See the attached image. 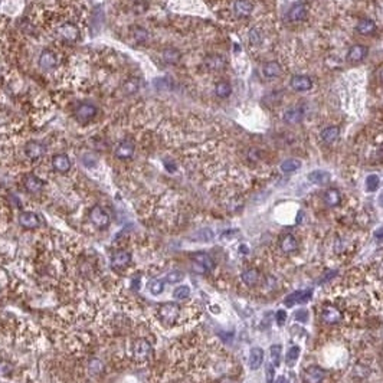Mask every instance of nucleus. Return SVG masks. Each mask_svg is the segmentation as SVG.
Instances as JSON below:
<instances>
[{
	"label": "nucleus",
	"instance_id": "23",
	"mask_svg": "<svg viewBox=\"0 0 383 383\" xmlns=\"http://www.w3.org/2000/svg\"><path fill=\"white\" fill-rule=\"evenodd\" d=\"M290 21L291 22H301L305 19L307 16V6L302 4V3H298V4H294L290 10Z\"/></svg>",
	"mask_w": 383,
	"mask_h": 383
},
{
	"label": "nucleus",
	"instance_id": "8",
	"mask_svg": "<svg viewBox=\"0 0 383 383\" xmlns=\"http://www.w3.org/2000/svg\"><path fill=\"white\" fill-rule=\"evenodd\" d=\"M98 114V109L94 104H88V103H84L80 104L78 108L75 109V117H77V121L80 124H88L89 121H92Z\"/></svg>",
	"mask_w": 383,
	"mask_h": 383
},
{
	"label": "nucleus",
	"instance_id": "45",
	"mask_svg": "<svg viewBox=\"0 0 383 383\" xmlns=\"http://www.w3.org/2000/svg\"><path fill=\"white\" fill-rule=\"evenodd\" d=\"M267 382L268 383L274 382V364L267 366Z\"/></svg>",
	"mask_w": 383,
	"mask_h": 383
},
{
	"label": "nucleus",
	"instance_id": "38",
	"mask_svg": "<svg viewBox=\"0 0 383 383\" xmlns=\"http://www.w3.org/2000/svg\"><path fill=\"white\" fill-rule=\"evenodd\" d=\"M379 185H381V179H379L378 174H369L366 177V189H367V192L378 191Z\"/></svg>",
	"mask_w": 383,
	"mask_h": 383
},
{
	"label": "nucleus",
	"instance_id": "50",
	"mask_svg": "<svg viewBox=\"0 0 383 383\" xmlns=\"http://www.w3.org/2000/svg\"><path fill=\"white\" fill-rule=\"evenodd\" d=\"M379 77H381V80H382V81H383V69H382V71H381V72H379Z\"/></svg>",
	"mask_w": 383,
	"mask_h": 383
},
{
	"label": "nucleus",
	"instance_id": "33",
	"mask_svg": "<svg viewBox=\"0 0 383 383\" xmlns=\"http://www.w3.org/2000/svg\"><path fill=\"white\" fill-rule=\"evenodd\" d=\"M215 92H216V95H218L219 98H226V97L231 95V92H232V86H231L228 82L220 81L218 82L216 86H215Z\"/></svg>",
	"mask_w": 383,
	"mask_h": 383
},
{
	"label": "nucleus",
	"instance_id": "51",
	"mask_svg": "<svg viewBox=\"0 0 383 383\" xmlns=\"http://www.w3.org/2000/svg\"><path fill=\"white\" fill-rule=\"evenodd\" d=\"M381 205H382V206H383V194H382V196H381Z\"/></svg>",
	"mask_w": 383,
	"mask_h": 383
},
{
	"label": "nucleus",
	"instance_id": "34",
	"mask_svg": "<svg viewBox=\"0 0 383 383\" xmlns=\"http://www.w3.org/2000/svg\"><path fill=\"white\" fill-rule=\"evenodd\" d=\"M301 167V162L300 160H296V159H288L285 162L281 163V170L284 173H293L296 170H298Z\"/></svg>",
	"mask_w": 383,
	"mask_h": 383
},
{
	"label": "nucleus",
	"instance_id": "11",
	"mask_svg": "<svg viewBox=\"0 0 383 383\" xmlns=\"http://www.w3.org/2000/svg\"><path fill=\"white\" fill-rule=\"evenodd\" d=\"M313 297V293L310 290H304V291H294L291 294H288L285 298H284V304L287 307H294L296 304H305L311 300Z\"/></svg>",
	"mask_w": 383,
	"mask_h": 383
},
{
	"label": "nucleus",
	"instance_id": "46",
	"mask_svg": "<svg viewBox=\"0 0 383 383\" xmlns=\"http://www.w3.org/2000/svg\"><path fill=\"white\" fill-rule=\"evenodd\" d=\"M334 275H337V271H330L327 275H324V277L321 278V281H320V282H326V281H328L330 278H333Z\"/></svg>",
	"mask_w": 383,
	"mask_h": 383
},
{
	"label": "nucleus",
	"instance_id": "1",
	"mask_svg": "<svg viewBox=\"0 0 383 383\" xmlns=\"http://www.w3.org/2000/svg\"><path fill=\"white\" fill-rule=\"evenodd\" d=\"M51 32L54 33V38L65 45H74L81 38V29L80 25L66 16H58L56 21H51Z\"/></svg>",
	"mask_w": 383,
	"mask_h": 383
},
{
	"label": "nucleus",
	"instance_id": "17",
	"mask_svg": "<svg viewBox=\"0 0 383 383\" xmlns=\"http://www.w3.org/2000/svg\"><path fill=\"white\" fill-rule=\"evenodd\" d=\"M291 86L296 91H308L313 86V82L305 75H296L291 78Z\"/></svg>",
	"mask_w": 383,
	"mask_h": 383
},
{
	"label": "nucleus",
	"instance_id": "20",
	"mask_svg": "<svg viewBox=\"0 0 383 383\" xmlns=\"http://www.w3.org/2000/svg\"><path fill=\"white\" fill-rule=\"evenodd\" d=\"M308 180L314 185H326L330 182V173L324 171V170H314L311 173H308Z\"/></svg>",
	"mask_w": 383,
	"mask_h": 383
},
{
	"label": "nucleus",
	"instance_id": "25",
	"mask_svg": "<svg viewBox=\"0 0 383 383\" xmlns=\"http://www.w3.org/2000/svg\"><path fill=\"white\" fill-rule=\"evenodd\" d=\"M304 117V112H302V108H291L288 111H285L284 114V121L287 124H297L300 123Z\"/></svg>",
	"mask_w": 383,
	"mask_h": 383
},
{
	"label": "nucleus",
	"instance_id": "44",
	"mask_svg": "<svg viewBox=\"0 0 383 383\" xmlns=\"http://www.w3.org/2000/svg\"><path fill=\"white\" fill-rule=\"evenodd\" d=\"M275 320H277V324H278L279 327L284 326L285 321H287V313H285V310H278L277 314H275Z\"/></svg>",
	"mask_w": 383,
	"mask_h": 383
},
{
	"label": "nucleus",
	"instance_id": "21",
	"mask_svg": "<svg viewBox=\"0 0 383 383\" xmlns=\"http://www.w3.org/2000/svg\"><path fill=\"white\" fill-rule=\"evenodd\" d=\"M226 61L220 55H211L205 59V66L211 71H219L225 66Z\"/></svg>",
	"mask_w": 383,
	"mask_h": 383
},
{
	"label": "nucleus",
	"instance_id": "4",
	"mask_svg": "<svg viewBox=\"0 0 383 383\" xmlns=\"http://www.w3.org/2000/svg\"><path fill=\"white\" fill-rule=\"evenodd\" d=\"M136 153V144L133 140L130 138H124L121 140L117 146H115V150H114V156L118 159V160H130Z\"/></svg>",
	"mask_w": 383,
	"mask_h": 383
},
{
	"label": "nucleus",
	"instance_id": "43",
	"mask_svg": "<svg viewBox=\"0 0 383 383\" xmlns=\"http://www.w3.org/2000/svg\"><path fill=\"white\" fill-rule=\"evenodd\" d=\"M294 317H296V320L297 321H300V323H307L308 321V311L307 310H297L296 313H294Z\"/></svg>",
	"mask_w": 383,
	"mask_h": 383
},
{
	"label": "nucleus",
	"instance_id": "3",
	"mask_svg": "<svg viewBox=\"0 0 383 383\" xmlns=\"http://www.w3.org/2000/svg\"><path fill=\"white\" fill-rule=\"evenodd\" d=\"M179 314H180V307L176 302H166L163 305H160V308H159L160 320L167 326L174 324L177 317H179Z\"/></svg>",
	"mask_w": 383,
	"mask_h": 383
},
{
	"label": "nucleus",
	"instance_id": "29",
	"mask_svg": "<svg viewBox=\"0 0 383 383\" xmlns=\"http://www.w3.org/2000/svg\"><path fill=\"white\" fill-rule=\"evenodd\" d=\"M262 72H264V75L267 78H275V77H278L281 74V66H279L278 62L273 61V62H268V64L264 65Z\"/></svg>",
	"mask_w": 383,
	"mask_h": 383
},
{
	"label": "nucleus",
	"instance_id": "7",
	"mask_svg": "<svg viewBox=\"0 0 383 383\" xmlns=\"http://www.w3.org/2000/svg\"><path fill=\"white\" fill-rule=\"evenodd\" d=\"M38 64L42 69H46V71L55 69L59 65V55L56 54V51H54L52 48H46L39 55Z\"/></svg>",
	"mask_w": 383,
	"mask_h": 383
},
{
	"label": "nucleus",
	"instance_id": "42",
	"mask_svg": "<svg viewBox=\"0 0 383 383\" xmlns=\"http://www.w3.org/2000/svg\"><path fill=\"white\" fill-rule=\"evenodd\" d=\"M185 278V274L182 271H171L166 275V281L170 282V284H176V282H180L182 279Z\"/></svg>",
	"mask_w": 383,
	"mask_h": 383
},
{
	"label": "nucleus",
	"instance_id": "35",
	"mask_svg": "<svg viewBox=\"0 0 383 383\" xmlns=\"http://www.w3.org/2000/svg\"><path fill=\"white\" fill-rule=\"evenodd\" d=\"M173 297L179 301L188 300V298L191 297V287H188V285H179V287L173 291Z\"/></svg>",
	"mask_w": 383,
	"mask_h": 383
},
{
	"label": "nucleus",
	"instance_id": "24",
	"mask_svg": "<svg viewBox=\"0 0 383 383\" xmlns=\"http://www.w3.org/2000/svg\"><path fill=\"white\" fill-rule=\"evenodd\" d=\"M367 55V48L363 46V45H355L349 49L347 52V59L352 61V62H359L362 61L364 56Z\"/></svg>",
	"mask_w": 383,
	"mask_h": 383
},
{
	"label": "nucleus",
	"instance_id": "12",
	"mask_svg": "<svg viewBox=\"0 0 383 383\" xmlns=\"http://www.w3.org/2000/svg\"><path fill=\"white\" fill-rule=\"evenodd\" d=\"M43 186H45V182L42 179H39L38 176H35V174H26L23 177V188L30 194L41 193V192L43 191Z\"/></svg>",
	"mask_w": 383,
	"mask_h": 383
},
{
	"label": "nucleus",
	"instance_id": "18",
	"mask_svg": "<svg viewBox=\"0 0 383 383\" xmlns=\"http://www.w3.org/2000/svg\"><path fill=\"white\" fill-rule=\"evenodd\" d=\"M262 360H264V350L261 347H254L251 349V353H249V367L252 370H256L261 367L262 364Z\"/></svg>",
	"mask_w": 383,
	"mask_h": 383
},
{
	"label": "nucleus",
	"instance_id": "27",
	"mask_svg": "<svg viewBox=\"0 0 383 383\" xmlns=\"http://www.w3.org/2000/svg\"><path fill=\"white\" fill-rule=\"evenodd\" d=\"M254 10V4L248 0H236L235 1V12L241 16H249Z\"/></svg>",
	"mask_w": 383,
	"mask_h": 383
},
{
	"label": "nucleus",
	"instance_id": "32",
	"mask_svg": "<svg viewBox=\"0 0 383 383\" xmlns=\"http://www.w3.org/2000/svg\"><path fill=\"white\" fill-rule=\"evenodd\" d=\"M375 29H376V25H375V22L370 21V19L360 21V22L357 23V26H356V30H357L359 33H362V35H370L372 32H375Z\"/></svg>",
	"mask_w": 383,
	"mask_h": 383
},
{
	"label": "nucleus",
	"instance_id": "15",
	"mask_svg": "<svg viewBox=\"0 0 383 383\" xmlns=\"http://www.w3.org/2000/svg\"><path fill=\"white\" fill-rule=\"evenodd\" d=\"M19 223L25 229H36L41 226V219L35 212H22L19 216Z\"/></svg>",
	"mask_w": 383,
	"mask_h": 383
},
{
	"label": "nucleus",
	"instance_id": "16",
	"mask_svg": "<svg viewBox=\"0 0 383 383\" xmlns=\"http://www.w3.org/2000/svg\"><path fill=\"white\" fill-rule=\"evenodd\" d=\"M130 36L131 39L138 43V45H143V43H147L149 38H150V33L147 29H144L143 26H133L130 29Z\"/></svg>",
	"mask_w": 383,
	"mask_h": 383
},
{
	"label": "nucleus",
	"instance_id": "19",
	"mask_svg": "<svg viewBox=\"0 0 383 383\" xmlns=\"http://www.w3.org/2000/svg\"><path fill=\"white\" fill-rule=\"evenodd\" d=\"M162 59H163L166 64H169V65H176V64H179V61L182 59V54H180L179 49L170 46V48L163 49V52H162Z\"/></svg>",
	"mask_w": 383,
	"mask_h": 383
},
{
	"label": "nucleus",
	"instance_id": "49",
	"mask_svg": "<svg viewBox=\"0 0 383 383\" xmlns=\"http://www.w3.org/2000/svg\"><path fill=\"white\" fill-rule=\"evenodd\" d=\"M241 252H248V248H246V246H241Z\"/></svg>",
	"mask_w": 383,
	"mask_h": 383
},
{
	"label": "nucleus",
	"instance_id": "37",
	"mask_svg": "<svg viewBox=\"0 0 383 383\" xmlns=\"http://www.w3.org/2000/svg\"><path fill=\"white\" fill-rule=\"evenodd\" d=\"M149 290L151 296H160L164 291V281L163 279H153L149 284Z\"/></svg>",
	"mask_w": 383,
	"mask_h": 383
},
{
	"label": "nucleus",
	"instance_id": "31",
	"mask_svg": "<svg viewBox=\"0 0 383 383\" xmlns=\"http://www.w3.org/2000/svg\"><path fill=\"white\" fill-rule=\"evenodd\" d=\"M242 281L245 282L246 285L249 287H254L258 284L259 281V273L255 270V268H251V270H246L245 273L242 274Z\"/></svg>",
	"mask_w": 383,
	"mask_h": 383
},
{
	"label": "nucleus",
	"instance_id": "10",
	"mask_svg": "<svg viewBox=\"0 0 383 383\" xmlns=\"http://www.w3.org/2000/svg\"><path fill=\"white\" fill-rule=\"evenodd\" d=\"M131 264V254L126 249H118L111 256V267L117 270L127 268Z\"/></svg>",
	"mask_w": 383,
	"mask_h": 383
},
{
	"label": "nucleus",
	"instance_id": "36",
	"mask_svg": "<svg viewBox=\"0 0 383 383\" xmlns=\"http://www.w3.org/2000/svg\"><path fill=\"white\" fill-rule=\"evenodd\" d=\"M300 347L298 346H291L290 347V350L287 352V356H285V360H287V364L288 366H294V363L298 360V357H300Z\"/></svg>",
	"mask_w": 383,
	"mask_h": 383
},
{
	"label": "nucleus",
	"instance_id": "5",
	"mask_svg": "<svg viewBox=\"0 0 383 383\" xmlns=\"http://www.w3.org/2000/svg\"><path fill=\"white\" fill-rule=\"evenodd\" d=\"M89 219L94 226L98 229H107L109 226V215L106 212V209L100 205H95L89 211Z\"/></svg>",
	"mask_w": 383,
	"mask_h": 383
},
{
	"label": "nucleus",
	"instance_id": "28",
	"mask_svg": "<svg viewBox=\"0 0 383 383\" xmlns=\"http://www.w3.org/2000/svg\"><path fill=\"white\" fill-rule=\"evenodd\" d=\"M339 134H340V130H339V127H336V126H331V127H327V128H324L323 131H321V134H320V137H321V140L324 141V143H333V141H336L337 138H339Z\"/></svg>",
	"mask_w": 383,
	"mask_h": 383
},
{
	"label": "nucleus",
	"instance_id": "40",
	"mask_svg": "<svg viewBox=\"0 0 383 383\" xmlns=\"http://www.w3.org/2000/svg\"><path fill=\"white\" fill-rule=\"evenodd\" d=\"M281 344H273L271 349H270V353H271V360H273V364L275 367H279L281 364Z\"/></svg>",
	"mask_w": 383,
	"mask_h": 383
},
{
	"label": "nucleus",
	"instance_id": "39",
	"mask_svg": "<svg viewBox=\"0 0 383 383\" xmlns=\"http://www.w3.org/2000/svg\"><path fill=\"white\" fill-rule=\"evenodd\" d=\"M138 86H140L138 80H136V78H130V80H127V81L124 82V85H123L124 94H126V95H131V94H134V92H137Z\"/></svg>",
	"mask_w": 383,
	"mask_h": 383
},
{
	"label": "nucleus",
	"instance_id": "48",
	"mask_svg": "<svg viewBox=\"0 0 383 383\" xmlns=\"http://www.w3.org/2000/svg\"><path fill=\"white\" fill-rule=\"evenodd\" d=\"M275 383H290V382H288V381H287V379H285L284 376H279V378L277 379V382H275Z\"/></svg>",
	"mask_w": 383,
	"mask_h": 383
},
{
	"label": "nucleus",
	"instance_id": "13",
	"mask_svg": "<svg viewBox=\"0 0 383 383\" xmlns=\"http://www.w3.org/2000/svg\"><path fill=\"white\" fill-rule=\"evenodd\" d=\"M326 376V372L320 366H311L305 370L302 382L304 383H321Z\"/></svg>",
	"mask_w": 383,
	"mask_h": 383
},
{
	"label": "nucleus",
	"instance_id": "22",
	"mask_svg": "<svg viewBox=\"0 0 383 383\" xmlns=\"http://www.w3.org/2000/svg\"><path fill=\"white\" fill-rule=\"evenodd\" d=\"M321 319H323V321L327 323V324H336V323H339V321L341 320V314H340V311H339L337 308H334V307H326V310H324L323 314H321Z\"/></svg>",
	"mask_w": 383,
	"mask_h": 383
},
{
	"label": "nucleus",
	"instance_id": "9",
	"mask_svg": "<svg viewBox=\"0 0 383 383\" xmlns=\"http://www.w3.org/2000/svg\"><path fill=\"white\" fill-rule=\"evenodd\" d=\"M133 352H134V357L140 362H146L149 360L151 355H153V349H151V344L144 340V339H138L136 343H134V347H133Z\"/></svg>",
	"mask_w": 383,
	"mask_h": 383
},
{
	"label": "nucleus",
	"instance_id": "30",
	"mask_svg": "<svg viewBox=\"0 0 383 383\" xmlns=\"http://www.w3.org/2000/svg\"><path fill=\"white\" fill-rule=\"evenodd\" d=\"M324 200H326V205L330 208H334L340 203L341 200V194L337 189H328L324 194Z\"/></svg>",
	"mask_w": 383,
	"mask_h": 383
},
{
	"label": "nucleus",
	"instance_id": "47",
	"mask_svg": "<svg viewBox=\"0 0 383 383\" xmlns=\"http://www.w3.org/2000/svg\"><path fill=\"white\" fill-rule=\"evenodd\" d=\"M375 238H378V239L383 238V228L378 229V231H375Z\"/></svg>",
	"mask_w": 383,
	"mask_h": 383
},
{
	"label": "nucleus",
	"instance_id": "41",
	"mask_svg": "<svg viewBox=\"0 0 383 383\" xmlns=\"http://www.w3.org/2000/svg\"><path fill=\"white\" fill-rule=\"evenodd\" d=\"M249 42L251 45L256 46V45H261L262 42V33L258 27H252L251 32H249Z\"/></svg>",
	"mask_w": 383,
	"mask_h": 383
},
{
	"label": "nucleus",
	"instance_id": "14",
	"mask_svg": "<svg viewBox=\"0 0 383 383\" xmlns=\"http://www.w3.org/2000/svg\"><path fill=\"white\" fill-rule=\"evenodd\" d=\"M52 167H54L55 171L65 174L71 170V159L64 153L55 154L52 157Z\"/></svg>",
	"mask_w": 383,
	"mask_h": 383
},
{
	"label": "nucleus",
	"instance_id": "6",
	"mask_svg": "<svg viewBox=\"0 0 383 383\" xmlns=\"http://www.w3.org/2000/svg\"><path fill=\"white\" fill-rule=\"evenodd\" d=\"M215 268L213 259L205 254V252H197L193 255V270L199 274H205L208 271H212Z\"/></svg>",
	"mask_w": 383,
	"mask_h": 383
},
{
	"label": "nucleus",
	"instance_id": "26",
	"mask_svg": "<svg viewBox=\"0 0 383 383\" xmlns=\"http://www.w3.org/2000/svg\"><path fill=\"white\" fill-rule=\"evenodd\" d=\"M297 248H298V242H297V239H296L291 234L285 235V236L281 239V249H282L285 254L294 252Z\"/></svg>",
	"mask_w": 383,
	"mask_h": 383
},
{
	"label": "nucleus",
	"instance_id": "2",
	"mask_svg": "<svg viewBox=\"0 0 383 383\" xmlns=\"http://www.w3.org/2000/svg\"><path fill=\"white\" fill-rule=\"evenodd\" d=\"M23 156L30 162H38L45 156V146L38 140H29L23 144Z\"/></svg>",
	"mask_w": 383,
	"mask_h": 383
}]
</instances>
